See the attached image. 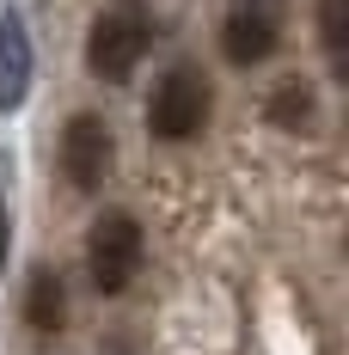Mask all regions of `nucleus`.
<instances>
[{
  "instance_id": "obj_1",
  "label": "nucleus",
  "mask_w": 349,
  "mask_h": 355,
  "mask_svg": "<svg viewBox=\"0 0 349 355\" xmlns=\"http://www.w3.org/2000/svg\"><path fill=\"white\" fill-rule=\"evenodd\" d=\"M147 43H153L147 12H141L135 0H110L105 12L92 19V31H86V68L99 73L105 86H123V80L141 68Z\"/></svg>"
},
{
  "instance_id": "obj_2",
  "label": "nucleus",
  "mask_w": 349,
  "mask_h": 355,
  "mask_svg": "<svg viewBox=\"0 0 349 355\" xmlns=\"http://www.w3.org/2000/svg\"><path fill=\"white\" fill-rule=\"evenodd\" d=\"M141 257H147V233H141L135 214L110 209L92 220V233H86V276H92L99 294H123L141 276Z\"/></svg>"
},
{
  "instance_id": "obj_3",
  "label": "nucleus",
  "mask_w": 349,
  "mask_h": 355,
  "mask_svg": "<svg viewBox=\"0 0 349 355\" xmlns=\"http://www.w3.org/2000/svg\"><path fill=\"white\" fill-rule=\"evenodd\" d=\"M209 105H214V92H209V80H203V68L178 62V68L160 73V86L147 98V129L160 141H190V135H203Z\"/></svg>"
},
{
  "instance_id": "obj_4",
  "label": "nucleus",
  "mask_w": 349,
  "mask_h": 355,
  "mask_svg": "<svg viewBox=\"0 0 349 355\" xmlns=\"http://www.w3.org/2000/svg\"><path fill=\"white\" fill-rule=\"evenodd\" d=\"M282 12L288 0H227V19H221V55L233 68H257L270 62L282 43Z\"/></svg>"
},
{
  "instance_id": "obj_5",
  "label": "nucleus",
  "mask_w": 349,
  "mask_h": 355,
  "mask_svg": "<svg viewBox=\"0 0 349 355\" xmlns=\"http://www.w3.org/2000/svg\"><path fill=\"white\" fill-rule=\"evenodd\" d=\"M110 159H117V141H110L105 116H92V110L68 116V129H62V178L74 190H99L110 178Z\"/></svg>"
},
{
  "instance_id": "obj_6",
  "label": "nucleus",
  "mask_w": 349,
  "mask_h": 355,
  "mask_svg": "<svg viewBox=\"0 0 349 355\" xmlns=\"http://www.w3.org/2000/svg\"><path fill=\"white\" fill-rule=\"evenodd\" d=\"M31 31H25V19L6 6L0 12V110H19L31 98Z\"/></svg>"
},
{
  "instance_id": "obj_7",
  "label": "nucleus",
  "mask_w": 349,
  "mask_h": 355,
  "mask_svg": "<svg viewBox=\"0 0 349 355\" xmlns=\"http://www.w3.org/2000/svg\"><path fill=\"white\" fill-rule=\"evenodd\" d=\"M62 319H68V288L43 263V270H31V288H25V324L37 337H49V331H62Z\"/></svg>"
},
{
  "instance_id": "obj_8",
  "label": "nucleus",
  "mask_w": 349,
  "mask_h": 355,
  "mask_svg": "<svg viewBox=\"0 0 349 355\" xmlns=\"http://www.w3.org/2000/svg\"><path fill=\"white\" fill-rule=\"evenodd\" d=\"M270 123L288 129V135H307V129L318 123V92H313V80H282L276 92H270Z\"/></svg>"
},
{
  "instance_id": "obj_9",
  "label": "nucleus",
  "mask_w": 349,
  "mask_h": 355,
  "mask_svg": "<svg viewBox=\"0 0 349 355\" xmlns=\"http://www.w3.org/2000/svg\"><path fill=\"white\" fill-rule=\"evenodd\" d=\"M318 43H325V62L343 80L349 73V0H318Z\"/></svg>"
},
{
  "instance_id": "obj_10",
  "label": "nucleus",
  "mask_w": 349,
  "mask_h": 355,
  "mask_svg": "<svg viewBox=\"0 0 349 355\" xmlns=\"http://www.w3.org/2000/svg\"><path fill=\"white\" fill-rule=\"evenodd\" d=\"M6 251H12V214H6V196H0V276H6Z\"/></svg>"
}]
</instances>
